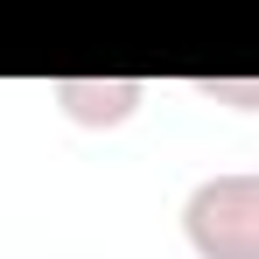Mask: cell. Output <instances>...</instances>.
Masks as SVG:
<instances>
[{
  "instance_id": "3",
  "label": "cell",
  "mask_w": 259,
  "mask_h": 259,
  "mask_svg": "<svg viewBox=\"0 0 259 259\" xmlns=\"http://www.w3.org/2000/svg\"><path fill=\"white\" fill-rule=\"evenodd\" d=\"M196 98H210V105H238V112H259V77H196Z\"/></svg>"
},
{
  "instance_id": "2",
  "label": "cell",
  "mask_w": 259,
  "mask_h": 259,
  "mask_svg": "<svg viewBox=\"0 0 259 259\" xmlns=\"http://www.w3.org/2000/svg\"><path fill=\"white\" fill-rule=\"evenodd\" d=\"M49 98H56L63 119H77V126H126L133 112L147 105V84H140V77H56Z\"/></svg>"
},
{
  "instance_id": "1",
  "label": "cell",
  "mask_w": 259,
  "mask_h": 259,
  "mask_svg": "<svg viewBox=\"0 0 259 259\" xmlns=\"http://www.w3.org/2000/svg\"><path fill=\"white\" fill-rule=\"evenodd\" d=\"M182 238L196 259H259V168L203 175L182 203Z\"/></svg>"
}]
</instances>
